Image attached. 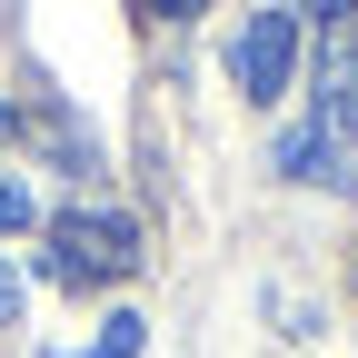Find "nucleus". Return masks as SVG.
<instances>
[{"instance_id":"nucleus-1","label":"nucleus","mask_w":358,"mask_h":358,"mask_svg":"<svg viewBox=\"0 0 358 358\" xmlns=\"http://www.w3.org/2000/svg\"><path fill=\"white\" fill-rule=\"evenodd\" d=\"M140 268V229L120 209H60L50 239H40V279L50 289H110Z\"/></svg>"},{"instance_id":"nucleus-2","label":"nucleus","mask_w":358,"mask_h":358,"mask_svg":"<svg viewBox=\"0 0 358 358\" xmlns=\"http://www.w3.org/2000/svg\"><path fill=\"white\" fill-rule=\"evenodd\" d=\"M229 70H239L249 100H279L289 70H299V10H249L239 40H229Z\"/></svg>"},{"instance_id":"nucleus-3","label":"nucleus","mask_w":358,"mask_h":358,"mask_svg":"<svg viewBox=\"0 0 358 358\" xmlns=\"http://www.w3.org/2000/svg\"><path fill=\"white\" fill-rule=\"evenodd\" d=\"M150 348V319H140V308H110V319H100V348H90V358H140Z\"/></svg>"},{"instance_id":"nucleus-4","label":"nucleus","mask_w":358,"mask_h":358,"mask_svg":"<svg viewBox=\"0 0 358 358\" xmlns=\"http://www.w3.org/2000/svg\"><path fill=\"white\" fill-rule=\"evenodd\" d=\"M30 219H40V209H30V189H20V179H0V229H30Z\"/></svg>"},{"instance_id":"nucleus-5","label":"nucleus","mask_w":358,"mask_h":358,"mask_svg":"<svg viewBox=\"0 0 358 358\" xmlns=\"http://www.w3.org/2000/svg\"><path fill=\"white\" fill-rule=\"evenodd\" d=\"M10 308H20V279H10V268H0V329H10Z\"/></svg>"},{"instance_id":"nucleus-6","label":"nucleus","mask_w":358,"mask_h":358,"mask_svg":"<svg viewBox=\"0 0 358 358\" xmlns=\"http://www.w3.org/2000/svg\"><path fill=\"white\" fill-rule=\"evenodd\" d=\"M0 129H10V110H0Z\"/></svg>"}]
</instances>
